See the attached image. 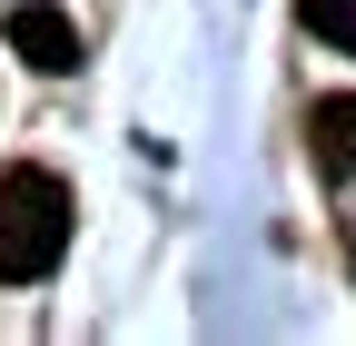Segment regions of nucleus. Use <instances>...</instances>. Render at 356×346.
<instances>
[{"label":"nucleus","instance_id":"obj_1","mask_svg":"<svg viewBox=\"0 0 356 346\" xmlns=\"http://www.w3.org/2000/svg\"><path fill=\"white\" fill-rule=\"evenodd\" d=\"M70 247V179L0 168V287H40Z\"/></svg>","mask_w":356,"mask_h":346},{"label":"nucleus","instance_id":"obj_2","mask_svg":"<svg viewBox=\"0 0 356 346\" xmlns=\"http://www.w3.org/2000/svg\"><path fill=\"white\" fill-rule=\"evenodd\" d=\"M0 40H10L30 69H50V79L79 69V30H70V10H50V0H20L10 20H0Z\"/></svg>","mask_w":356,"mask_h":346},{"label":"nucleus","instance_id":"obj_3","mask_svg":"<svg viewBox=\"0 0 356 346\" xmlns=\"http://www.w3.org/2000/svg\"><path fill=\"white\" fill-rule=\"evenodd\" d=\"M307 129H317V158L337 168V179H356V99H346V90H327L317 109H307Z\"/></svg>","mask_w":356,"mask_h":346},{"label":"nucleus","instance_id":"obj_4","mask_svg":"<svg viewBox=\"0 0 356 346\" xmlns=\"http://www.w3.org/2000/svg\"><path fill=\"white\" fill-rule=\"evenodd\" d=\"M297 20L327 40V50H356V0H297Z\"/></svg>","mask_w":356,"mask_h":346}]
</instances>
